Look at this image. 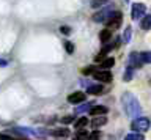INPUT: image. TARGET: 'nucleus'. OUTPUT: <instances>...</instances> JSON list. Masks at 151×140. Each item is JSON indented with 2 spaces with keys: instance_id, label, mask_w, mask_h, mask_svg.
I'll return each instance as SVG.
<instances>
[{
  "instance_id": "obj_1",
  "label": "nucleus",
  "mask_w": 151,
  "mask_h": 140,
  "mask_svg": "<svg viewBox=\"0 0 151 140\" xmlns=\"http://www.w3.org/2000/svg\"><path fill=\"white\" fill-rule=\"evenodd\" d=\"M121 104H123V109H124L126 115L129 116V118H137V116L142 115V107H140V102L139 99L132 95L131 91H126L123 93L121 96Z\"/></svg>"
},
{
  "instance_id": "obj_2",
  "label": "nucleus",
  "mask_w": 151,
  "mask_h": 140,
  "mask_svg": "<svg viewBox=\"0 0 151 140\" xmlns=\"http://www.w3.org/2000/svg\"><path fill=\"white\" fill-rule=\"evenodd\" d=\"M151 126V121L148 118H145V116H137V118L132 120V129L137 131V132H145V131H148Z\"/></svg>"
},
{
  "instance_id": "obj_3",
  "label": "nucleus",
  "mask_w": 151,
  "mask_h": 140,
  "mask_svg": "<svg viewBox=\"0 0 151 140\" xmlns=\"http://www.w3.org/2000/svg\"><path fill=\"white\" fill-rule=\"evenodd\" d=\"M121 22H123V13L121 11H113L110 17L106 21V24H107V29H118V27L121 25Z\"/></svg>"
},
{
  "instance_id": "obj_4",
  "label": "nucleus",
  "mask_w": 151,
  "mask_h": 140,
  "mask_svg": "<svg viewBox=\"0 0 151 140\" xmlns=\"http://www.w3.org/2000/svg\"><path fill=\"white\" fill-rule=\"evenodd\" d=\"M113 13V8L112 6H107V8H102V10H99L98 13H94L93 14V21L94 22H106L110 14Z\"/></svg>"
},
{
  "instance_id": "obj_5",
  "label": "nucleus",
  "mask_w": 151,
  "mask_h": 140,
  "mask_svg": "<svg viewBox=\"0 0 151 140\" xmlns=\"http://www.w3.org/2000/svg\"><path fill=\"white\" fill-rule=\"evenodd\" d=\"M93 79H96V80L102 82V83H109V82H112L113 76L109 69H99V71L93 73Z\"/></svg>"
},
{
  "instance_id": "obj_6",
  "label": "nucleus",
  "mask_w": 151,
  "mask_h": 140,
  "mask_svg": "<svg viewBox=\"0 0 151 140\" xmlns=\"http://www.w3.org/2000/svg\"><path fill=\"white\" fill-rule=\"evenodd\" d=\"M131 13H132V19L137 21V19H140V17H143V16H145L146 6L143 5V3H132Z\"/></svg>"
},
{
  "instance_id": "obj_7",
  "label": "nucleus",
  "mask_w": 151,
  "mask_h": 140,
  "mask_svg": "<svg viewBox=\"0 0 151 140\" xmlns=\"http://www.w3.org/2000/svg\"><path fill=\"white\" fill-rule=\"evenodd\" d=\"M87 99V95L83 91H74L68 96V102L69 104H82Z\"/></svg>"
},
{
  "instance_id": "obj_8",
  "label": "nucleus",
  "mask_w": 151,
  "mask_h": 140,
  "mask_svg": "<svg viewBox=\"0 0 151 140\" xmlns=\"http://www.w3.org/2000/svg\"><path fill=\"white\" fill-rule=\"evenodd\" d=\"M142 65H143V62H142V57H140V54H137V52H132L129 55V66L132 68H140Z\"/></svg>"
},
{
  "instance_id": "obj_9",
  "label": "nucleus",
  "mask_w": 151,
  "mask_h": 140,
  "mask_svg": "<svg viewBox=\"0 0 151 140\" xmlns=\"http://www.w3.org/2000/svg\"><path fill=\"white\" fill-rule=\"evenodd\" d=\"M87 93H90V95H93V96H99L104 93V87L98 85V83H91V85L87 87Z\"/></svg>"
},
{
  "instance_id": "obj_10",
  "label": "nucleus",
  "mask_w": 151,
  "mask_h": 140,
  "mask_svg": "<svg viewBox=\"0 0 151 140\" xmlns=\"http://www.w3.org/2000/svg\"><path fill=\"white\" fill-rule=\"evenodd\" d=\"M107 112H109V109H107L106 106H99V104H98V106H93L91 109H90V113H91L93 116H98V115H106Z\"/></svg>"
},
{
  "instance_id": "obj_11",
  "label": "nucleus",
  "mask_w": 151,
  "mask_h": 140,
  "mask_svg": "<svg viewBox=\"0 0 151 140\" xmlns=\"http://www.w3.org/2000/svg\"><path fill=\"white\" fill-rule=\"evenodd\" d=\"M99 39H101L102 44L110 43V39H112V30H110V29H104V30H101V33H99Z\"/></svg>"
},
{
  "instance_id": "obj_12",
  "label": "nucleus",
  "mask_w": 151,
  "mask_h": 140,
  "mask_svg": "<svg viewBox=\"0 0 151 140\" xmlns=\"http://www.w3.org/2000/svg\"><path fill=\"white\" fill-rule=\"evenodd\" d=\"M106 123H107L106 115H98V116H94V118L91 120V126H93V128H101V126H104Z\"/></svg>"
},
{
  "instance_id": "obj_13",
  "label": "nucleus",
  "mask_w": 151,
  "mask_h": 140,
  "mask_svg": "<svg viewBox=\"0 0 151 140\" xmlns=\"http://www.w3.org/2000/svg\"><path fill=\"white\" fill-rule=\"evenodd\" d=\"M50 134L54 135V137H68L69 129L68 128H57V129H52Z\"/></svg>"
},
{
  "instance_id": "obj_14",
  "label": "nucleus",
  "mask_w": 151,
  "mask_h": 140,
  "mask_svg": "<svg viewBox=\"0 0 151 140\" xmlns=\"http://www.w3.org/2000/svg\"><path fill=\"white\" fill-rule=\"evenodd\" d=\"M140 29L142 30H151V14H145L143 17H142Z\"/></svg>"
},
{
  "instance_id": "obj_15",
  "label": "nucleus",
  "mask_w": 151,
  "mask_h": 140,
  "mask_svg": "<svg viewBox=\"0 0 151 140\" xmlns=\"http://www.w3.org/2000/svg\"><path fill=\"white\" fill-rule=\"evenodd\" d=\"M113 65H115V60H113L112 57H107L101 62V69H110Z\"/></svg>"
},
{
  "instance_id": "obj_16",
  "label": "nucleus",
  "mask_w": 151,
  "mask_h": 140,
  "mask_svg": "<svg viewBox=\"0 0 151 140\" xmlns=\"http://www.w3.org/2000/svg\"><path fill=\"white\" fill-rule=\"evenodd\" d=\"M124 140H145V135L142 132H132V134H127Z\"/></svg>"
},
{
  "instance_id": "obj_17",
  "label": "nucleus",
  "mask_w": 151,
  "mask_h": 140,
  "mask_svg": "<svg viewBox=\"0 0 151 140\" xmlns=\"http://www.w3.org/2000/svg\"><path fill=\"white\" fill-rule=\"evenodd\" d=\"M87 124H88V120L85 118V116H80L79 120H76V121H74V126H76V129H82V128H85Z\"/></svg>"
},
{
  "instance_id": "obj_18",
  "label": "nucleus",
  "mask_w": 151,
  "mask_h": 140,
  "mask_svg": "<svg viewBox=\"0 0 151 140\" xmlns=\"http://www.w3.org/2000/svg\"><path fill=\"white\" fill-rule=\"evenodd\" d=\"M132 77H134V68H132V66H127L126 71H124V76H123V80H124V82H129Z\"/></svg>"
},
{
  "instance_id": "obj_19",
  "label": "nucleus",
  "mask_w": 151,
  "mask_h": 140,
  "mask_svg": "<svg viewBox=\"0 0 151 140\" xmlns=\"http://www.w3.org/2000/svg\"><path fill=\"white\" fill-rule=\"evenodd\" d=\"M93 107V104H90V102H82V106H79L77 109H76V113H83V112H90V109Z\"/></svg>"
},
{
  "instance_id": "obj_20",
  "label": "nucleus",
  "mask_w": 151,
  "mask_h": 140,
  "mask_svg": "<svg viewBox=\"0 0 151 140\" xmlns=\"http://www.w3.org/2000/svg\"><path fill=\"white\" fill-rule=\"evenodd\" d=\"M131 36H132V27H126L124 33H123V43H129L131 41Z\"/></svg>"
},
{
  "instance_id": "obj_21",
  "label": "nucleus",
  "mask_w": 151,
  "mask_h": 140,
  "mask_svg": "<svg viewBox=\"0 0 151 140\" xmlns=\"http://www.w3.org/2000/svg\"><path fill=\"white\" fill-rule=\"evenodd\" d=\"M140 57H142V62H143V63L151 65V50H145V52H142Z\"/></svg>"
},
{
  "instance_id": "obj_22",
  "label": "nucleus",
  "mask_w": 151,
  "mask_h": 140,
  "mask_svg": "<svg viewBox=\"0 0 151 140\" xmlns=\"http://www.w3.org/2000/svg\"><path fill=\"white\" fill-rule=\"evenodd\" d=\"M109 2H110V0H91V6L93 8H99L102 5H107Z\"/></svg>"
},
{
  "instance_id": "obj_23",
  "label": "nucleus",
  "mask_w": 151,
  "mask_h": 140,
  "mask_svg": "<svg viewBox=\"0 0 151 140\" xmlns=\"http://www.w3.org/2000/svg\"><path fill=\"white\" fill-rule=\"evenodd\" d=\"M101 132L99 131H93L91 134H88V140H101Z\"/></svg>"
},
{
  "instance_id": "obj_24",
  "label": "nucleus",
  "mask_w": 151,
  "mask_h": 140,
  "mask_svg": "<svg viewBox=\"0 0 151 140\" xmlns=\"http://www.w3.org/2000/svg\"><path fill=\"white\" fill-rule=\"evenodd\" d=\"M107 54H109L107 50H106V49H102L101 52H99V54L96 55V62H99V63H101V62H102L104 58H107Z\"/></svg>"
},
{
  "instance_id": "obj_25",
  "label": "nucleus",
  "mask_w": 151,
  "mask_h": 140,
  "mask_svg": "<svg viewBox=\"0 0 151 140\" xmlns=\"http://www.w3.org/2000/svg\"><path fill=\"white\" fill-rule=\"evenodd\" d=\"M65 49H66V52H68V54H73L74 52V44L71 43V41H66V43H65Z\"/></svg>"
},
{
  "instance_id": "obj_26",
  "label": "nucleus",
  "mask_w": 151,
  "mask_h": 140,
  "mask_svg": "<svg viewBox=\"0 0 151 140\" xmlns=\"http://www.w3.org/2000/svg\"><path fill=\"white\" fill-rule=\"evenodd\" d=\"M85 137H88V134L85 132V131H77V134H76V140H83Z\"/></svg>"
},
{
  "instance_id": "obj_27",
  "label": "nucleus",
  "mask_w": 151,
  "mask_h": 140,
  "mask_svg": "<svg viewBox=\"0 0 151 140\" xmlns=\"http://www.w3.org/2000/svg\"><path fill=\"white\" fill-rule=\"evenodd\" d=\"M73 121H74L73 115H68V116H63V118H61V123L63 124H69V123H73Z\"/></svg>"
},
{
  "instance_id": "obj_28",
  "label": "nucleus",
  "mask_w": 151,
  "mask_h": 140,
  "mask_svg": "<svg viewBox=\"0 0 151 140\" xmlns=\"http://www.w3.org/2000/svg\"><path fill=\"white\" fill-rule=\"evenodd\" d=\"M94 71H96V69H94V66H87V68H83L82 69V73L85 74V76H87V74H91V76H93V73Z\"/></svg>"
},
{
  "instance_id": "obj_29",
  "label": "nucleus",
  "mask_w": 151,
  "mask_h": 140,
  "mask_svg": "<svg viewBox=\"0 0 151 140\" xmlns=\"http://www.w3.org/2000/svg\"><path fill=\"white\" fill-rule=\"evenodd\" d=\"M60 32L63 35H69L71 33V29H69V27H60Z\"/></svg>"
},
{
  "instance_id": "obj_30",
  "label": "nucleus",
  "mask_w": 151,
  "mask_h": 140,
  "mask_svg": "<svg viewBox=\"0 0 151 140\" xmlns=\"http://www.w3.org/2000/svg\"><path fill=\"white\" fill-rule=\"evenodd\" d=\"M6 65H8V62H6V60L0 58V66H6Z\"/></svg>"
},
{
  "instance_id": "obj_31",
  "label": "nucleus",
  "mask_w": 151,
  "mask_h": 140,
  "mask_svg": "<svg viewBox=\"0 0 151 140\" xmlns=\"http://www.w3.org/2000/svg\"><path fill=\"white\" fill-rule=\"evenodd\" d=\"M14 140H27V139H14Z\"/></svg>"
},
{
  "instance_id": "obj_32",
  "label": "nucleus",
  "mask_w": 151,
  "mask_h": 140,
  "mask_svg": "<svg viewBox=\"0 0 151 140\" xmlns=\"http://www.w3.org/2000/svg\"><path fill=\"white\" fill-rule=\"evenodd\" d=\"M126 2H129V0H126Z\"/></svg>"
}]
</instances>
